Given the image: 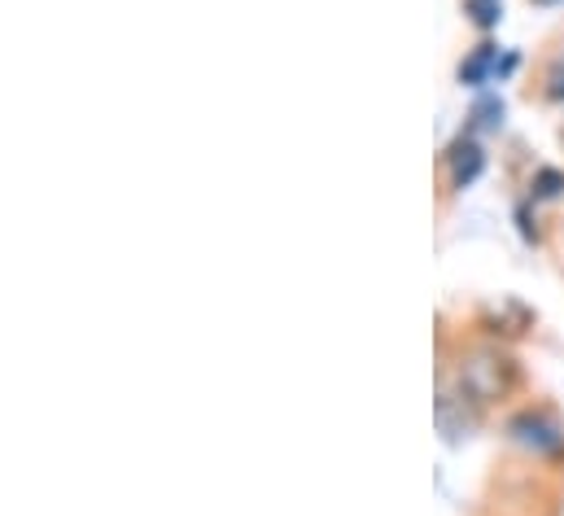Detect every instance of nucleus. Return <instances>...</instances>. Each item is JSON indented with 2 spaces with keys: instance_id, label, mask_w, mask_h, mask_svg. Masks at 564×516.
Masks as SVG:
<instances>
[{
  "instance_id": "obj_5",
  "label": "nucleus",
  "mask_w": 564,
  "mask_h": 516,
  "mask_svg": "<svg viewBox=\"0 0 564 516\" xmlns=\"http://www.w3.org/2000/svg\"><path fill=\"white\" fill-rule=\"evenodd\" d=\"M468 13L477 18V26H495L499 22V0H468Z\"/></svg>"
},
{
  "instance_id": "obj_1",
  "label": "nucleus",
  "mask_w": 564,
  "mask_h": 516,
  "mask_svg": "<svg viewBox=\"0 0 564 516\" xmlns=\"http://www.w3.org/2000/svg\"><path fill=\"white\" fill-rule=\"evenodd\" d=\"M508 433L521 442V447H530V451H539V455H556L564 447L561 429L552 424V420H543V416H534V411H525V416H517L512 424H508Z\"/></svg>"
},
{
  "instance_id": "obj_4",
  "label": "nucleus",
  "mask_w": 564,
  "mask_h": 516,
  "mask_svg": "<svg viewBox=\"0 0 564 516\" xmlns=\"http://www.w3.org/2000/svg\"><path fill=\"white\" fill-rule=\"evenodd\" d=\"M561 193H564L561 171H539V180H534V197H561Z\"/></svg>"
},
{
  "instance_id": "obj_6",
  "label": "nucleus",
  "mask_w": 564,
  "mask_h": 516,
  "mask_svg": "<svg viewBox=\"0 0 564 516\" xmlns=\"http://www.w3.org/2000/svg\"><path fill=\"white\" fill-rule=\"evenodd\" d=\"M547 97H552V101H564V62H556V66L547 71Z\"/></svg>"
},
{
  "instance_id": "obj_2",
  "label": "nucleus",
  "mask_w": 564,
  "mask_h": 516,
  "mask_svg": "<svg viewBox=\"0 0 564 516\" xmlns=\"http://www.w3.org/2000/svg\"><path fill=\"white\" fill-rule=\"evenodd\" d=\"M508 66H512V57H508V62H499V49H495V44H481L468 62H459V84L481 88V84H490L495 75H503Z\"/></svg>"
},
{
  "instance_id": "obj_3",
  "label": "nucleus",
  "mask_w": 564,
  "mask_h": 516,
  "mask_svg": "<svg viewBox=\"0 0 564 516\" xmlns=\"http://www.w3.org/2000/svg\"><path fill=\"white\" fill-rule=\"evenodd\" d=\"M446 166H451V184H455V189H468V184L481 175L486 153H481L477 140H459V144L446 153Z\"/></svg>"
},
{
  "instance_id": "obj_7",
  "label": "nucleus",
  "mask_w": 564,
  "mask_h": 516,
  "mask_svg": "<svg viewBox=\"0 0 564 516\" xmlns=\"http://www.w3.org/2000/svg\"><path fill=\"white\" fill-rule=\"evenodd\" d=\"M530 4H539V9H556V4H564V0H530Z\"/></svg>"
}]
</instances>
